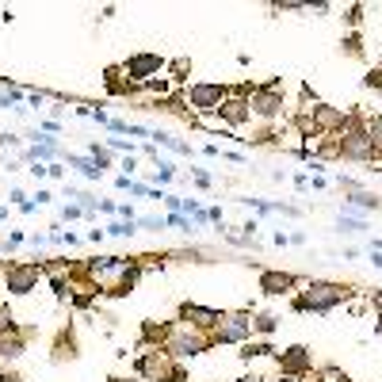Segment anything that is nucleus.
Wrapping results in <instances>:
<instances>
[{
	"label": "nucleus",
	"mask_w": 382,
	"mask_h": 382,
	"mask_svg": "<svg viewBox=\"0 0 382 382\" xmlns=\"http://www.w3.org/2000/svg\"><path fill=\"white\" fill-rule=\"evenodd\" d=\"M0 356H4V359H20L23 356V340L16 337V333H12V337H0Z\"/></svg>",
	"instance_id": "23"
},
{
	"label": "nucleus",
	"mask_w": 382,
	"mask_h": 382,
	"mask_svg": "<svg viewBox=\"0 0 382 382\" xmlns=\"http://www.w3.org/2000/svg\"><path fill=\"white\" fill-rule=\"evenodd\" d=\"M337 149H340V157L344 161H363V165H371L375 161V149H371V134H367V119L359 115V111H348L344 115V123L337 130Z\"/></svg>",
	"instance_id": "1"
},
{
	"label": "nucleus",
	"mask_w": 382,
	"mask_h": 382,
	"mask_svg": "<svg viewBox=\"0 0 382 382\" xmlns=\"http://www.w3.org/2000/svg\"><path fill=\"white\" fill-rule=\"evenodd\" d=\"M165 226L180 229V234H191V218H188V214H180V210H169V214H165Z\"/></svg>",
	"instance_id": "25"
},
{
	"label": "nucleus",
	"mask_w": 382,
	"mask_h": 382,
	"mask_svg": "<svg viewBox=\"0 0 382 382\" xmlns=\"http://www.w3.org/2000/svg\"><path fill=\"white\" fill-rule=\"evenodd\" d=\"M344 20H348L352 27H359L363 23V4H348V16H344Z\"/></svg>",
	"instance_id": "34"
},
{
	"label": "nucleus",
	"mask_w": 382,
	"mask_h": 382,
	"mask_svg": "<svg viewBox=\"0 0 382 382\" xmlns=\"http://www.w3.org/2000/svg\"><path fill=\"white\" fill-rule=\"evenodd\" d=\"M210 337L203 329H191V325H169V337H165V352L176 359H195L203 356V352H210Z\"/></svg>",
	"instance_id": "3"
},
{
	"label": "nucleus",
	"mask_w": 382,
	"mask_h": 382,
	"mask_svg": "<svg viewBox=\"0 0 382 382\" xmlns=\"http://www.w3.org/2000/svg\"><path fill=\"white\" fill-rule=\"evenodd\" d=\"M234 382H264V378H256V375H245V378H234Z\"/></svg>",
	"instance_id": "50"
},
{
	"label": "nucleus",
	"mask_w": 382,
	"mask_h": 382,
	"mask_svg": "<svg viewBox=\"0 0 382 382\" xmlns=\"http://www.w3.org/2000/svg\"><path fill=\"white\" fill-rule=\"evenodd\" d=\"M371 264H375V268H382V253H378V249H371Z\"/></svg>",
	"instance_id": "49"
},
{
	"label": "nucleus",
	"mask_w": 382,
	"mask_h": 382,
	"mask_svg": "<svg viewBox=\"0 0 382 382\" xmlns=\"http://www.w3.org/2000/svg\"><path fill=\"white\" fill-rule=\"evenodd\" d=\"M352 294V287L344 283H325V279H310L302 294H294V314H329L337 310L344 298Z\"/></svg>",
	"instance_id": "2"
},
{
	"label": "nucleus",
	"mask_w": 382,
	"mask_h": 382,
	"mask_svg": "<svg viewBox=\"0 0 382 382\" xmlns=\"http://www.w3.org/2000/svg\"><path fill=\"white\" fill-rule=\"evenodd\" d=\"M88 157H92V161H96V165H100V169H104V172L111 169V153H107L104 145H88Z\"/></svg>",
	"instance_id": "26"
},
{
	"label": "nucleus",
	"mask_w": 382,
	"mask_h": 382,
	"mask_svg": "<svg viewBox=\"0 0 382 382\" xmlns=\"http://www.w3.org/2000/svg\"><path fill=\"white\" fill-rule=\"evenodd\" d=\"M138 275H142V264H138V260H130V264L123 268V275H119V283L111 287V298H126L130 291H134V283H138Z\"/></svg>",
	"instance_id": "16"
},
{
	"label": "nucleus",
	"mask_w": 382,
	"mask_h": 382,
	"mask_svg": "<svg viewBox=\"0 0 382 382\" xmlns=\"http://www.w3.org/2000/svg\"><path fill=\"white\" fill-rule=\"evenodd\" d=\"M275 382H318V378H314V375H306V378H294V375H279Z\"/></svg>",
	"instance_id": "45"
},
{
	"label": "nucleus",
	"mask_w": 382,
	"mask_h": 382,
	"mask_svg": "<svg viewBox=\"0 0 382 382\" xmlns=\"http://www.w3.org/2000/svg\"><path fill=\"white\" fill-rule=\"evenodd\" d=\"M169 352L165 348H153V352H142V356L134 359V375L138 378H149V382H169Z\"/></svg>",
	"instance_id": "7"
},
{
	"label": "nucleus",
	"mask_w": 382,
	"mask_h": 382,
	"mask_svg": "<svg viewBox=\"0 0 382 382\" xmlns=\"http://www.w3.org/2000/svg\"><path fill=\"white\" fill-rule=\"evenodd\" d=\"M214 344H245L253 340V314H222L210 333Z\"/></svg>",
	"instance_id": "5"
},
{
	"label": "nucleus",
	"mask_w": 382,
	"mask_h": 382,
	"mask_svg": "<svg viewBox=\"0 0 382 382\" xmlns=\"http://www.w3.org/2000/svg\"><path fill=\"white\" fill-rule=\"evenodd\" d=\"M375 337H382V318L375 321Z\"/></svg>",
	"instance_id": "52"
},
{
	"label": "nucleus",
	"mask_w": 382,
	"mask_h": 382,
	"mask_svg": "<svg viewBox=\"0 0 382 382\" xmlns=\"http://www.w3.org/2000/svg\"><path fill=\"white\" fill-rule=\"evenodd\" d=\"M363 229H371L367 226V218H356V214H337V234H363Z\"/></svg>",
	"instance_id": "20"
},
{
	"label": "nucleus",
	"mask_w": 382,
	"mask_h": 382,
	"mask_svg": "<svg viewBox=\"0 0 382 382\" xmlns=\"http://www.w3.org/2000/svg\"><path fill=\"white\" fill-rule=\"evenodd\" d=\"M46 100H50V96H46V92H31V96H27V104H31V107H42Z\"/></svg>",
	"instance_id": "38"
},
{
	"label": "nucleus",
	"mask_w": 382,
	"mask_h": 382,
	"mask_svg": "<svg viewBox=\"0 0 382 382\" xmlns=\"http://www.w3.org/2000/svg\"><path fill=\"white\" fill-rule=\"evenodd\" d=\"M138 229H165V218H157V214H145V218H138Z\"/></svg>",
	"instance_id": "31"
},
{
	"label": "nucleus",
	"mask_w": 382,
	"mask_h": 382,
	"mask_svg": "<svg viewBox=\"0 0 382 382\" xmlns=\"http://www.w3.org/2000/svg\"><path fill=\"white\" fill-rule=\"evenodd\" d=\"M275 329H279L275 314H253V333H260V337H272Z\"/></svg>",
	"instance_id": "21"
},
{
	"label": "nucleus",
	"mask_w": 382,
	"mask_h": 382,
	"mask_svg": "<svg viewBox=\"0 0 382 382\" xmlns=\"http://www.w3.org/2000/svg\"><path fill=\"white\" fill-rule=\"evenodd\" d=\"M107 145H111V149H119V153H126V157L134 153V145H130V142H123V138H107Z\"/></svg>",
	"instance_id": "36"
},
{
	"label": "nucleus",
	"mask_w": 382,
	"mask_h": 382,
	"mask_svg": "<svg viewBox=\"0 0 382 382\" xmlns=\"http://www.w3.org/2000/svg\"><path fill=\"white\" fill-rule=\"evenodd\" d=\"M218 115L226 119L229 126H245L249 119H253V111H249V96H226V104L218 107Z\"/></svg>",
	"instance_id": "14"
},
{
	"label": "nucleus",
	"mask_w": 382,
	"mask_h": 382,
	"mask_svg": "<svg viewBox=\"0 0 382 382\" xmlns=\"http://www.w3.org/2000/svg\"><path fill=\"white\" fill-rule=\"evenodd\" d=\"M39 275H42V264H8L4 283L12 294H31L39 287Z\"/></svg>",
	"instance_id": "9"
},
{
	"label": "nucleus",
	"mask_w": 382,
	"mask_h": 382,
	"mask_svg": "<svg viewBox=\"0 0 382 382\" xmlns=\"http://www.w3.org/2000/svg\"><path fill=\"white\" fill-rule=\"evenodd\" d=\"M61 218H65V222H77V218H85V210H80L77 203H65V207H61Z\"/></svg>",
	"instance_id": "32"
},
{
	"label": "nucleus",
	"mask_w": 382,
	"mask_h": 382,
	"mask_svg": "<svg viewBox=\"0 0 382 382\" xmlns=\"http://www.w3.org/2000/svg\"><path fill=\"white\" fill-rule=\"evenodd\" d=\"M310 119H314V130H318V134H337L340 123H344V111L329 107V104H314Z\"/></svg>",
	"instance_id": "12"
},
{
	"label": "nucleus",
	"mask_w": 382,
	"mask_h": 382,
	"mask_svg": "<svg viewBox=\"0 0 382 382\" xmlns=\"http://www.w3.org/2000/svg\"><path fill=\"white\" fill-rule=\"evenodd\" d=\"M226 96H229L226 85L199 80V85H191L188 92H184V104H188L191 111H199V115H210V111H218L222 104H226Z\"/></svg>",
	"instance_id": "4"
},
{
	"label": "nucleus",
	"mask_w": 382,
	"mask_h": 382,
	"mask_svg": "<svg viewBox=\"0 0 382 382\" xmlns=\"http://www.w3.org/2000/svg\"><path fill=\"white\" fill-rule=\"evenodd\" d=\"M61 161L69 165V169H80V176H85V180H100V176H104V169H100V165L92 161L88 153H85V157H77V153H61Z\"/></svg>",
	"instance_id": "17"
},
{
	"label": "nucleus",
	"mask_w": 382,
	"mask_h": 382,
	"mask_svg": "<svg viewBox=\"0 0 382 382\" xmlns=\"http://www.w3.org/2000/svg\"><path fill=\"white\" fill-rule=\"evenodd\" d=\"M165 207H169V210H180V195H165Z\"/></svg>",
	"instance_id": "47"
},
{
	"label": "nucleus",
	"mask_w": 382,
	"mask_h": 382,
	"mask_svg": "<svg viewBox=\"0 0 382 382\" xmlns=\"http://www.w3.org/2000/svg\"><path fill=\"white\" fill-rule=\"evenodd\" d=\"M191 176H195V184H199V188H210V176L203 172V169H191Z\"/></svg>",
	"instance_id": "39"
},
{
	"label": "nucleus",
	"mask_w": 382,
	"mask_h": 382,
	"mask_svg": "<svg viewBox=\"0 0 382 382\" xmlns=\"http://www.w3.org/2000/svg\"><path fill=\"white\" fill-rule=\"evenodd\" d=\"M207 222H214V226H222V222H226V214H222V207H210V210H207Z\"/></svg>",
	"instance_id": "37"
},
{
	"label": "nucleus",
	"mask_w": 382,
	"mask_h": 382,
	"mask_svg": "<svg viewBox=\"0 0 382 382\" xmlns=\"http://www.w3.org/2000/svg\"><path fill=\"white\" fill-rule=\"evenodd\" d=\"M115 210H119L115 199H100V214H115Z\"/></svg>",
	"instance_id": "41"
},
{
	"label": "nucleus",
	"mask_w": 382,
	"mask_h": 382,
	"mask_svg": "<svg viewBox=\"0 0 382 382\" xmlns=\"http://www.w3.org/2000/svg\"><path fill=\"white\" fill-rule=\"evenodd\" d=\"M23 241H27V237L20 234V229H12V234H8L4 241H0V253H16V249H20Z\"/></svg>",
	"instance_id": "29"
},
{
	"label": "nucleus",
	"mask_w": 382,
	"mask_h": 382,
	"mask_svg": "<svg viewBox=\"0 0 382 382\" xmlns=\"http://www.w3.org/2000/svg\"><path fill=\"white\" fill-rule=\"evenodd\" d=\"M367 134H371V149H375V161L382 157V115L367 119Z\"/></svg>",
	"instance_id": "22"
},
{
	"label": "nucleus",
	"mask_w": 382,
	"mask_h": 382,
	"mask_svg": "<svg viewBox=\"0 0 382 382\" xmlns=\"http://www.w3.org/2000/svg\"><path fill=\"white\" fill-rule=\"evenodd\" d=\"M46 169H50V180H61V176H65V169H61L58 161H54V165H46Z\"/></svg>",
	"instance_id": "44"
},
{
	"label": "nucleus",
	"mask_w": 382,
	"mask_h": 382,
	"mask_svg": "<svg viewBox=\"0 0 382 382\" xmlns=\"http://www.w3.org/2000/svg\"><path fill=\"white\" fill-rule=\"evenodd\" d=\"M245 363H253V359H264V356H275V348L268 340H245L241 344V352H237Z\"/></svg>",
	"instance_id": "19"
},
{
	"label": "nucleus",
	"mask_w": 382,
	"mask_h": 382,
	"mask_svg": "<svg viewBox=\"0 0 382 382\" xmlns=\"http://www.w3.org/2000/svg\"><path fill=\"white\" fill-rule=\"evenodd\" d=\"M31 176H35V180H42V176H50V169H46V165H31Z\"/></svg>",
	"instance_id": "46"
},
{
	"label": "nucleus",
	"mask_w": 382,
	"mask_h": 382,
	"mask_svg": "<svg viewBox=\"0 0 382 382\" xmlns=\"http://www.w3.org/2000/svg\"><path fill=\"white\" fill-rule=\"evenodd\" d=\"M302 8H306V12H318V16H325L333 4H325V0H318V4H302Z\"/></svg>",
	"instance_id": "40"
},
{
	"label": "nucleus",
	"mask_w": 382,
	"mask_h": 382,
	"mask_svg": "<svg viewBox=\"0 0 382 382\" xmlns=\"http://www.w3.org/2000/svg\"><path fill=\"white\" fill-rule=\"evenodd\" d=\"M0 149H20V153H23V142L16 134H0Z\"/></svg>",
	"instance_id": "35"
},
{
	"label": "nucleus",
	"mask_w": 382,
	"mask_h": 382,
	"mask_svg": "<svg viewBox=\"0 0 382 382\" xmlns=\"http://www.w3.org/2000/svg\"><path fill=\"white\" fill-rule=\"evenodd\" d=\"M172 176H176L172 161H157V172H153V180H157V184H172Z\"/></svg>",
	"instance_id": "28"
},
{
	"label": "nucleus",
	"mask_w": 382,
	"mask_h": 382,
	"mask_svg": "<svg viewBox=\"0 0 382 382\" xmlns=\"http://www.w3.org/2000/svg\"><path fill=\"white\" fill-rule=\"evenodd\" d=\"M279 375H294V378H306L314 371V356L306 344H291L287 352H279Z\"/></svg>",
	"instance_id": "8"
},
{
	"label": "nucleus",
	"mask_w": 382,
	"mask_h": 382,
	"mask_svg": "<svg viewBox=\"0 0 382 382\" xmlns=\"http://www.w3.org/2000/svg\"><path fill=\"white\" fill-rule=\"evenodd\" d=\"M222 314L218 310H210V306H199V302H180V310H176V321H184V325H191V329H214L218 325Z\"/></svg>",
	"instance_id": "10"
},
{
	"label": "nucleus",
	"mask_w": 382,
	"mask_h": 382,
	"mask_svg": "<svg viewBox=\"0 0 382 382\" xmlns=\"http://www.w3.org/2000/svg\"><path fill=\"white\" fill-rule=\"evenodd\" d=\"M294 188H298V191H306V188H310V176L298 172V176H294Z\"/></svg>",
	"instance_id": "43"
},
{
	"label": "nucleus",
	"mask_w": 382,
	"mask_h": 382,
	"mask_svg": "<svg viewBox=\"0 0 382 382\" xmlns=\"http://www.w3.org/2000/svg\"><path fill=\"white\" fill-rule=\"evenodd\" d=\"M249 111L256 119H275L283 111V96L275 88H249Z\"/></svg>",
	"instance_id": "11"
},
{
	"label": "nucleus",
	"mask_w": 382,
	"mask_h": 382,
	"mask_svg": "<svg viewBox=\"0 0 382 382\" xmlns=\"http://www.w3.org/2000/svg\"><path fill=\"white\" fill-rule=\"evenodd\" d=\"M172 73H188V58H176L172 61Z\"/></svg>",
	"instance_id": "48"
},
{
	"label": "nucleus",
	"mask_w": 382,
	"mask_h": 382,
	"mask_svg": "<svg viewBox=\"0 0 382 382\" xmlns=\"http://www.w3.org/2000/svg\"><path fill=\"white\" fill-rule=\"evenodd\" d=\"M8 203H16V207H23V203H27V195H23L20 188H12V195H8Z\"/></svg>",
	"instance_id": "42"
},
{
	"label": "nucleus",
	"mask_w": 382,
	"mask_h": 382,
	"mask_svg": "<svg viewBox=\"0 0 382 382\" xmlns=\"http://www.w3.org/2000/svg\"><path fill=\"white\" fill-rule=\"evenodd\" d=\"M104 234L107 237H134L138 234V222H123V218H119V222H111Z\"/></svg>",
	"instance_id": "24"
},
{
	"label": "nucleus",
	"mask_w": 382,
	"mask_h": 382,
	"mask_svg": "<svg viewBox=\"0 0 382 382\" xmlns=\"http://www.w3.org/2000/svg\"><path fill=\"white\" fill-rule=\"evenodd\" d=\"M161 69H165L161 54H130V58L123 61V73H126L130 85H149Z\"/></svg>",
	"instance_id": "6"
},
{
	"label": "nucleus",
	"mask_w": 382,
	"mask_h": 382,
	"mask_svg": "<svg viewBox=\"0 0 382 382\" xmlns=\"http://www.w3.org/2000/svg\"><path fill=\"white\" fill-rule=\"evenodd\" d=\"M111 382H138V378H111Z\"/></svg>",
	"instance_id": "54"
},
{
	"label": "nucleus",
	"mask_w": 382,
	"mask_h": 382,
	"mask_svg": "<svg viewBox=\"0 0 382 382\" xmlns=\"http://www.w3.org/2000/svg\"><path fill=\"white\" fill-rule=\"evenodd\" d=\"M340 46H344V54H348V58H363V39H359V35H348Z\"/></svg>",
	"instance_id": "27"
},
{
	"label": "nucleus",
	"mask_w": 382,
	"mask_h": 382,
	"mask_svg": "<svg viewBox=\"0 0 382 382\" xmlns=\"http://www.w3.org/2000/svg\"><path fill=\"white\" fill-rule=\"evenodd\" d=\"M363 88H378V92H382V65H375V69L363 77Z\"/></svg>",
	"instance_id": "30"
},
{
	"label": "nucleus",
	"mask_w": 382,
	"mask_h": 382,
	"mask_svg": "<svg viewBox=\"0 0 382 382\" xmlns=\"http://www.w3.org/2000/svg\"><path fill=\"white\" fill-rule=\"evenodd\" d=\"M0 382H20V378H8V375H0Z\"/></svg>",
	"instance_id": "53"
},
{
	"label": "nucleus",
	"mask_w": 382,
	"mask_h": 382,
	"mask_svg": "<svg viewBox=\"0 0 382 382\" xmlns=\"http://www.w3.org/2000/svg\"><path fill=\"white\" fill-rule=\"evenodd\" d=\"M149 142H153V145H165V149H172V153H180V157H191V142H180V138L165 134V130H149Z\"/></svg>",
	"instance_id": "18"
},
{
	"label": "nucleus",
	"mask_w": 382,
	"mask_h": 382,
	"mask_svg": "<svg viewBox=\"0 0 382 382\" xmlns=\"http://www.w3.org/2000/svg\"><path fill=\"white\" fill-rule=\"evenodd\" d=\"M20 100H23V92H20V88H8L4 96H0V107H12V104H20Z\"/></svg>",
	"instance_id": "33"
},
{
	"label": "nucleus",
	"mask_w": 382,
	"mask_h": 382,
	"mask_svg": "<svg viewBox=\"0 0 382 382\" xmlns=\"http://www.w3.org/2000/svg\"><path fill=\"white\" fill-rule=\"evenodd\" d=\"M375 314H378V318H382V294L375 298Z\"/></svg>",
	"instance_id": "51"
},
{
	"label": "nucleus",
	"mask_w": 382,
	"mask_h": 382,
	"mask_svg": "<svg viewBox=\"0 0 382 382\" xmlns=\"http://www.w3.org/2000/svg\"><path fill=\"white\" fill-rule=\"evenodd\" d=\"M352 210H363V214L382 210V199H378V195H371L367 188H363V191H348V195H344V214H352Z\"/></svg>",
	"instance_id": "15"
},
{
	"label": "nucleus",
	"mask_w": 382,
	"mask_h": 382,
	"mask_svg": "<svg viewBox=\"0 0 382 382\" xmlns=\"http://www.w3.org/2000/svg\"><path fill=\"white\" fill-rule=\"evenodd\" d=\"M294 287H298V275L294 272H260V291L272 294V298L294 291Z\"/></svg>",
	"instance_id": "13"
}]
</instances>
